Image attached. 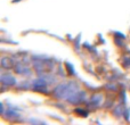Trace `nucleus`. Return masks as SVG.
<instances>
[{
  "mask_svg": "<svg viewBox=\"0 0 130 125\" xmlns=\"http://www.w3.org/2000/svg\"><path fill=\"white\" fill-rule=\"evenodd\" d=\"M1 81L5 83V84H9V85H11V84H14V83H15V80H14L13 76L5 75V74H2V75H1Z\"/></svg>",
  "mask_w": 130,
  "mask_h": 125,
  "instance_id": "f257e3e1",
  "label": "nucleus"
},
{
  "mask_svg": "<svg viewBox=\"0 0 130 125\" xmlns=\"http://www.w3.org/2000/svg\"><path fill=\"white\" fill-rule=\"evenodd\" d=\"M101 100H102V97H101V96H95V97H92V101H94L96 105H98Z\"/></svg>",
  "mask_w": 130,
  "mask_h": 125,
  "instance_id": "f03ea898",
  "label": "nucleus"
}]
</instances>
